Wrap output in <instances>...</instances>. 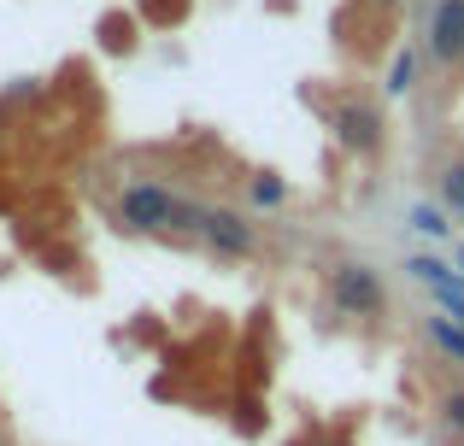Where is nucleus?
<instances>
[{
	"label": "nucleus",
	"mask_w": 464,
	"mask_h": 446,
	"mask_svg": "<svg viewBox=\"0 0 464 446\" xmlns=\"http://www.w3.org/2000/svg\"><path fill=\"white\" fill-rule=\"evenodd\" d=\"M194 235H200L218 259H253V252H259V229L241 218V212H229V206H206Z\"/></svg>",
	"instance_id": "20e7f679"
},
{
	"label": "nucleus",
	"mask_w": 464,
	"mask_h": 446,
	"mask_svg": "<svg viewBox=\"0 0 464 446\" xmlns=\"http://www.w3.org/2000/svg\"><path fill=\"white\" fill-rule=\"evenodd\" d=\"M441 311H447V318H453L459 329H464V294H459V299H441Z\"/></svg>",
	"instance_id": "2eb2a0df"
},
{
	"label": "nucleus",
	"mask_w": 464,
	"mask_h": 446,
	"mask_svg": "<svg viewBox=\"0 0 464 446\" xmlns=\"http://www.w3.org/2000/svg\"><path fill=\"white\" fill-rule=\"evenodd\" d=\"M411 77H418V53H400L388 71V94H411Z\"/></svg>",
	"instance_id": "9b49d317"
},
{
	"label": "nucleus",
	"mask_w": 464,
	"mask_h": 446,
	"mask_svg": "<svg viewBox=\"0 0 464 446\" xmlns=\"http://www.w3.org/2000/svg\"><path fill=\"white\" fill-rule=\"evenodd\" d=\"M188 12V0H141V18L148 24H177Z\"/></svg>",
	"instance_id": "f8f14e48"
},
{
	"label": "nucleus",
	"mask_w": 464,
	"mask_h": 446,
	"mask_svg": "<svg viewBox=\"0 0 464 446\" xmlns=\"http://www.w3.org/2000/svg\"><path fill=\"white\" fill-rule=\"evenodd\" d=\"M376 6H394V0H376Z\"/></svg>",
	"instance_id": "f3484780"
},
{
	"label": "nucleus",
	"mask_w": 464,
	"mask_h": 446,
	"mask_svg": "<svg viewBox=\"0 0 464 446\" xmlns=\"http://www.w3.org/2000/svg\"><path fill=\"white\" fill-rule=\"evenodd\" d=\"M441 200H447V206H453L459 218H464V159H453V165L441 171Z\"/></svg>",
	"instance_id": "9d476101"
},
{
	"label": "nucleus",
	"mask_w": 464,
	"mask_h": 446,
	"mask_svg": "<svg viewBox=\"0 0 464 446\" xmlns=\"http://www.w3.org/2000/svg\"><path fill=\"white\" fill-rule=\"evenodd\" d=\"M423 59L453 71L464 59V0H435L430 24H423Z\"/></svg>",
	"instance_id": "39448f33"
},
{
	"label": "nucleus",
	"mask_w": 464,
	"mask_h": 446,
	"mask_svg": "<svg viewBox=\"0 0 464 446\" xmlns=\"http://www.w3.org/2000/svg\"><path fill=\"white\" fill-rule=\"evenodd\" d=\"M459 270H464V247H459Z\"/></svg>",
	"instance_id": "dca6fc26"
},
{
	"label": "nucleus",
	"mask_w": 464,
	"mask_h": 446,
	"mask_svg": "<svg viewBox=\"0 0 464 446\" xmlns=\"http://www.w3.org/2000/svg\"><path fill=\"white\" fill-rule=\"evenodd\" d=\"M329 299H335V311H347V318H382L388 311V282H382V270H371V264L341 259V264H329Z\"/></svg>",
	"instance_id": "f03ea898"
},
{
	"label": "nucleus",
	"mask_w": 464,
	"mask_h": 446,
	"mask_svg": "<svg viewBox=\"0 0 464 446\" xmlns=\"http://www.w3.org/2000/svg\"><path fill=\"white\" fill-rule=\"evenodd\" d=\"M406 223L418 229V235H430V241H441L447 229H453V223H447V212H441V206H430V200H418V206L406 212Z\"/></svg>",
	"instance_id": "1a4fd4ad"
},
{
	"label": "nucleus",
	"mask_w": 464,
	"mask_h": 446,
	"mask_svg": "<svg viewBox=\"0 0 464 446\" xmlns=\"http://www.w3.org/2000/svg\"><path fill=\"white\" fill-rule=\"evenodd\" d=\"M441 423L453 429V435H464V382H459V388H447V394H441Z\"/></svg>",
	"instance_id": "ddd939ff"
},
{
	"label": "nucleus",
	"mask_w": 464,
	"mask_h": 446,
	"mask_svg": "<svg viewBox=\"0 0 464 446\" xmlns=\"http://www.w3.org/2000/svg\"><path fill=\"white\" fill-rule=\"evenodd\" d=\"M247 200H253V206H265V212H276V206L288 200V176H276V171H253Z\"/></svg>",
	"instance_id": "6e6552de"
},
{
	"label": "nucleus",
	"mask_w": 464,
	"mask_h": 446,
	"mask_svg": "<svg viewBox=\"0 0 464 446\" xmlns=\"http://www.w3.org/2000/svg\"><path fill=\"white\" fill-rule=\"evenodd\" d=\"M423 329H430V346H441L453 365H464V329L447 318V311H430V323H423Z\"/></svg>",
	"instance_id": "0eeeda50"
},
{
	"label": "nucleus",
	"mask_w": 464,
	"mask_h": 446,
	"mask_svg": "<svg viewBox=\"0 0 464 446\" xmlns=\"http://www.w3.org/2000/svg\"><path fill=\"white\" fill-rule=\"evenodd\" d=\"M406 276H411V282H423V288H435V299H459L464 294V270H459V264H447V259H430V252H411Z\"/></svg>",
	"instance_id": "423d86ee"
},
{
	"label": "nucleus",
	"mask_w": 464,
	"mask_h": 446,
	"mask_svg": "<svg viewBox=\"0 0 464 446\" xmlns=\"http://www.w3.org/2000/svg\"><path fill=\"white\" fill-rule=\"evenodd\" d=\"M106 47H112V53L130 47V18H106Z\"/></svg>",
	"instance_id": "4468645a"
},
{
	"label": "nucleus",
	"mask_w": 464,
	"mask_h": 446,
	"mask_svg": "<svg viewBox=\"0 0 464 446\" xmlns=\"http://www.w3.org/2000/svg\"><path fill=\"white\" fill-rule=\"evenodd\" d=\"M200 212L194 200L170 195V188L159 183H130L124 195H118V218H124L136 235H194L200 229Z\"/></svg>",
	"instance_id": "f257e3e1"
},
{
	"label": "nucleus",
	"mask_w": 464,
	"mask_h": 446,
	"mask_svg": "<svg viewBox=\"0 0 464 446\" xmlns=\"http://www.w3.org/2000/svg\"><path fill=\"white\" fill-rule=\"evenodd\" d=\"M329 129H335V141L347 153H359V159H376L382 153V141H388V124H382V106H371V100H335L329 106Z\"/></svg>",
	"instance_id": "7ed1b4c3"
}]
</instances>
